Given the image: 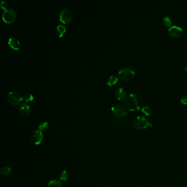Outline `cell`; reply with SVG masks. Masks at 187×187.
<instances>
[{
    "instance_id": "6da1fadb",
    "label": "cell",
    "mask_w": 187,
    "mask_h": 187,
    "mask_svg": "<svg viewBox=\"0 0 187 187\" xmlns=\"http://www.w3.org/2000/svg\"><path fill=\"white\" fill-rule=\"evenodd\" d=\"M125 104L128 110H138L142 104V99L138 94L130 93L125 98Z\"/></svg>"
},
{
    "instance_id": "7a4b0ae2",
    "label": "cell",
    "mask_w": 187,
    "mask_h": 187,
    "mask_svg": "<svg viewBox=\"0 0 187 187\" xmlns=\"http://www.w3.org/2000/svg\"><path fill=\"white\" fill-rule=\"evenodd\" d=\"M152 121L143 116H138L133 121V127L135 130H143L148 126H152Z\"/></svg>"
},
{
    "instance_id": "3957f363",
    "label": "cell",
    "mask_w": 187,
    "mask_h": 187,
    "mask_svg": "<svg viewBox=\"0 0 187 187\" xmlns=\"http://www.w3.org/2000/svg\"><path fill=\"white\" fill-rule=\"evenodd\" d=\"M136 73L133 69L128 67L121 68L118 72V76L120 79L125 81H129L134 76Z\"/></svg>"
},
{
    "instance_id": "277c9868",
    "label": "cell",
    "mask_w": 187,
    "mask_h": 187,
    "mask_svg": "<svg viewBox=\"0 0 187 187\" xmlns=\"http://www.w3.org/2000/svg\"><path fill=\"white\" fill-rule=\"evenodd\" d=\"M73 11L69 8H64L59 14V20L63 24H68L73 18Z\"/></svg>"
},
{
    "instance_id": "5b68a950",
    "label": "cell",
    "mask_w": 187,
    "mask_h": 187,
    "mask_svg": "<svg viewBox=\"0 0 187 187\" xmlns=\"http://www.w3.org/2000/svg\"><path fill=\"white\" fill-rule=\"evenodd\" d=\"M17 17L16 11L13 9L8 8L4 10L2 14V19L3 22L7 24H11L15 21Z\"/></svg>"
},
{
    "instance_id": "8992f818",
    "label": "cell",
    "mask_w": 187,
    "mask_h": 187,
    "mask_svg": "<svg viewBox=\"0 0 187 187\" xmlns=\"http://www.w3.org/2000/svg\"><path fill=\"white\" fill-rule=\"evenodd\" d=\"M7 98L8 101L10 102L11 104L13 105H18L21 101H23V97L21 96L18 92L11 91L7 95Z\"/></svg>"
},
{
    "instance_id": "52a82bcc",
    "label": "cell",
    "mask_w": 187,
    "mask_h": 187,
    "mask_svg": "<svg viewBox=\"0 0 187 187\" xmlns=\"http://www.w3.org/2000/svg\"><path fill=\"white\" fill-rule=\"evenodd\" d=\"M111 111L115 116L118 117H124L127 114L126 108L121 105H115L111 108Z\"/></svg>"
},
{
    "instance_id": "ba28073f",
    "label": "cell",
    "mask_w": 187,
    "mask_h": 187,
    "mask_svg": "<svg viewBox=\"0 0 187 187\" xmlns=\"http://www.w3.org/2000/svg\"><path fill=\"white\" fill-rule=\"evenodd\" d=\"M44 136L40 130L34 131L31 134L30 140L35 146H38L42 143Z\"/></svg>"
},
{
    "instance_id": "9c48e42d",
    "label": "cell",
    "mask_w": 187,
    "mask_h": 187,
    "mask_svg": "<svg viewBox=\"0 0 187 187\" xmlns=\"http://www.w3.org/2000/svg\"><path fill=\"white\" fill-rule=\"evenodd\" d=\"M168 34L172 37L177 38L182 34L183 29L179 26H171L168 29Z\"/></svg>"
},
{
    "instance_id": "30bf717a",
    "label": "cell",
    "mask_w": 187,
    "mask_h": 187,
    "mask_svg": "<svg viewBox=\"0 0 187 187\" xmlns=\"http://www.w3.org/2000/svg\"><path fill=\"white\" fill-rule=\"evenodd\" d=\"M18 111L20 114L22 116H27L30 114L31 109L29 105L26 103H23L20 104L18 108Z\"/></svg>"
},
{
    "instance_id": "8fae6325",
    "label": "cell",
    "mask_w": 187,
    "mask_h": 187,
    "mask_svg": "<svg viewBox=\"0 0 187 187\" xmlns=\"http://www.w3.org/2000/svg\"><path fill=\"white\" fill-rule=\"evenodd\" d=\"M8 44L11 47L15 50H18L20 46L19 40L16 37L10 38L8 40Z\"/></svg>"
},
{
    "instance_id": "7c38bea8",
    "label": "cell",
    "mask_w": 187,
    "mask_h": 187,
    "mask_svg": "<svg viewBox=\"0 0 187 187\" xmlns=\"http://www.w3.org/2000/svg\"><path fill=\"white\" fill-rule=\"evenodd\" d=\"M115 97L119 100H121L126 97V91L123 87H120L115 91Z\"/></svg>"
},
{
    "instance_id": "4fadbf2b",
    "label": "cell",
    "mask_w": 187,
    "mask_h": 187,
    "mask_svg": "<svg viewBox=\"0 0 187 187\" xmlns=\"http://www.w3.org/2000/svg\"><path fill=\"white\" fill-rule=\"evenodd\" d=\"M65 32H66V28L64 26L58 25L56 27V34L58 36H59V38H62V36H63V35L65 34Z\"/></svg>"
},
{
    "instance_id": "5bb4252c",
    "label": "cell",
    "mask_w": 187,
    "mask_h": 187,
    "mask_svg": "<svg viewBox=\"0 0 187 187\" xmlns=\"http://www.w3.org/2000/svg\"><path fill=\"white\" fill-rule=\"evenodd\" d=\"M118 81V78L116 76L111 75L108 77L107 80V84L108 86H112L115 85Z\"/></svg>"
},
{
    "instance_id": "9a60e30c",
    "label": "cell",
    "mask_w": 187,
    "mask_h": 187,
    "mask_svg": "<svg viewBox=\"0 0 187 187\" xmlns=\"http://www.w3.org/2000/svg\"><path fill=\"white\" fill-rule=\"evenodd\" d=\"M48 187H62V184L58 179L51 180L48 184Z\"/></svg>"
},
{
    "instance_id": "2e32d148",
    "label": "cell",
    "mask_w": 187,
    "mask_h": 187,
    "mask_svg": "<svg viewBox=\"0 0 187 187\" xmlns=\"http://www.w3.org/2000/svg\"><path fill=\"white\" fill-rule=\"evenodd\" d=\"M12 170L9 166H4L1 170V173L3 176H8L11 173Z\"/></svg>"
},
{
    "instance_id": "e0dca14e",
    "label": "cell",
    "mask_w": 187,
    "mask_h": 187,
    "mask_svg": "<svg viewBox=\"0 0 187 187\" xmlns=\"http://www.w3.org/2000/svg\"><path fill=\"white\" fill-rule=\"evenodd\" d=\"M48 123L46 121H42L41 122L39 125H38V128L39 130H40L41 131H45L47 130L48 128Z\"/></svg>"
},
{
    "instance_id": "ac0fdd59",
    "label": "cell",
    "mask_w": 187,
    "mask_h": 187,
    "mask_svg": "<svg viewBox=\"0 0 187 187\" xmlns=\"http://www.w3.org/2000/svg\"><path fill=\"white\" fill-rule=\"evenodd\" d=\"M142 112L144 114L146 115V116H150L152 114V109L149 107V106H144L143 108H142Z\"/></svg>"
},
{
    "instance_id": "d6986e66",
    "label": "cell",
    "mask_w": 187,
    "mask_h": 187,
    "mask_svg": "<svg viewBox=\"0 0 187 187\" xmlns=\"http://www.w3.org/2000/svg\"><path fill=\"white\" fill-rule=\"evenodd\" d=\"M23 99L26 103L32 101L34 99V96L31 93H26L23 96Z\"/></svg>"
},
{
    "instance_id": "ffe728a7",
    "label": "cell",
    "mask_w": 187,
    "mask_h": 187,
    "mask_svg": "<svg viewBox=\"0 0 187 187\" xmlns=\"http://www.w3.org/2000/svg\"><path fill=\"white\" fill-rule=\"evenodd\" d=\"M69 173L67 171H63L60 173V176H59V178H60V179L61 181H66L69 178Z\"/></svg>"
},
{
    "instance_id": "44dd1931",
    "label": "cell",
    "mask_w": 187,
    "mask_h": 187,
    "mask_svg": "<svg viewBox=\"0 0 187 187\" xmlns=\"http://www.w3.org/2000/svg\"><path fill=\"white\" fill-rule=\"evenodd\" d=\"M163 23L165 26H170L172 24L171 19L169 17H165L163 19Z\"/></svg>"
},
{
    "instance_id": "7402d4cb",
    "label": "cell",
    "mask_w": 187,
    "mask_h": 187,
    "mask_svg": "<svg viewBox=\"0 0 187 187\" xmlns=\"http://www.w3.org/2000/svg\"><path fill=\"white\" fill-rule=\"evenodd\" d=\"M1 7L3 10H7L8 9V4L6 1H2L1 3Z\"/></svg>"
},
{
    "instance_id": "603a6c76",
    "label": "cell",
    "mask_w": 187,
    "mask_h": 187,
    "mask_svg": "<svg viewBox=\"0 0 187 187\" xmlns=\"http://www.w3.org/2000/svg\"><path fill=\"white\" fill-rule=\"evenodd\" d=\"M181 103L184 105H187V96L183 97L181 99Z\"/></svg>"
}]
</instances>
